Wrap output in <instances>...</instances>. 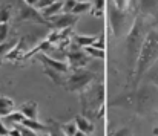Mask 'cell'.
<instances>
[{
    "instance_id": "37",
    "label": "cell",
    "mask_w": 158,
    "mask_h": 136,
    "mask_svg": "<svg viewBox=\"0 0 158 136\" xmlns=\"http://www.w3.org/2000/svg\"><path fill=\"white\" fill-rule=\"evenodd\" d=\"M74 136H86V135H85L83 132H77V133H75V135H74Z\"/></svg>"
},
{
    "instance_id": "12",
    "label": "cell",
    "mask_w": 158,
    "mask_h": 136,
    "mask_svg": "<svg viewBox=\"0 0 158 136\" xmlns=\"http://www.w3.org/2000/svg\"><path fill=\"white\" fill-rule=\"evenodd\" d=\"M74 122H75L78 132H83L85 135H91V133H94V130H95V126L92 124V121H91L89 118L83 116V115H77L75 119H74Z\"/></svg>"
},
{
    "instance_id": "38",
    "label": "cell",
    "mask_w": 158,
    "mask_h": 136,
    "mask_svg": "<svg viewBox=\"0 0 158 136\" xmlns=\"http://www.w3.org/2000/svg\"><path fill=\"white\" fill-rule=\"evenodd\" d=\"M75 2H89V0H75Z\"/></svg>"
},
{
    "instance_id": "34",
    "label": "cell",
    "mask_w": 158,
    "mask_h": 136,
    "mask_svg": "<svg viewBox=\"0 0 158 136\" xmlns=\"http://www.w3.org/2000/svg\"><path fill=\"white\" fill-rule=\"evenodd\" d=\"M8 133H9V129L5 126L3 119L0 118V136H8Z\"/></svg>"
},
{
    "instance_id": "23",
    "label": "cell",
    "mask_w": 158,
    "mask_h": 136,
    "mask_svg": "<svg viewBox=\"0 0 158 136\" xmlns=\"http://www.w3.org/2000/svg\"><path fill=\"white\" fill-rule=\"evenodd\" d=\"M11 14H12V6L11 5L0 6V23H8L11 20Z\"/></svg>"
},
{
    "instance_id": "9",
    "label": "cell",
    "mask_w": 158,
    "mask_h": 136,
    "mask_svg": "<svg viewBox=\"0 0 158 136\" xmlns=\"http://www.w3.org/2000/svg\"><path fill=\"white\" fill-rule=\"evenodd\" d=\"M37 58L42 61V64L48 69H52L57 72H61V74H69V64L66 61H60V60H54L51 57L45 55V54H37Z\"/></svg>"
},
{
    "instance_id": "1",
    "label": "cell",
    "mask_w": 158,
    "mask_h": 136,
    "mask_svg": "<svg viewBox=\"0 0 158 136\" xmlns=\"http://www.w3.org/2000/svg\"><path fill=\"white\" fill-rule=\"evenodd\" d=\"M151 29H152V26H151L149 17H146L143 14H138L135 17L132 29L126 35V61H127V67H129L131 74L135 69L141 46H143L144 40H146V35Z\"/></svg>"
},
{
    "instance_id": "7",
    "label": "cell",
    "mask_w": 158,
    "mask_h": 136,
    "mask_svg": "<svg viewBox=\"0 0 158 136\" xmlns=\"http://www.w3.org/2000/svg\"><path fill=\"white\" fill-rule=\"evenodd\" d=\"M66 60H68V64L69 67H72V70L75 69H81V67H86L88 63L91 61V57L81 49L77 46V49H72L66 54Z\"/></svg>"
},
{
    "instance_id": "16",
    "label": "cell",
    "mask_w": 158,
    "mask_h": 136,
    "mask_svg": "<svg viewBox=\"0 0 158 136\" xmlns=\"http://www.w3.org/2000/svg\"><path fill=\"white\" fill-rule=\"evenodd\" d=\"M14 107H15V104H14V101L11 98L0 95V118L6 116L11 112H14Z\"/></svg>"
},
{
    "instance_id": "39",
    "label": "cell",
    "mask_w": 158,
    "mask_h": 136,
    "mask_svg": "<svg viewBox=\"0 0 158 136\" xmlns=\"http://www.w3.org/2000/svg\"><path fill=\"white\" fill-rule=\"evenodd\" d=\"M43 136H51V135H49V133H48V132H46V135H43Z\"/></svg>"
},
{
    "instance_id": "32",
    "label": "cell",
    "mask_w": 158,
    "mask_h": 136,
    "mask_svg": "<svg viewBox=\"0 0 158 136\" xmlns=\"http://www.w3.org/2000/svg\"><path fill=\"white\" fill-rule=\"evenodd\" d=\"M17 127H19L20 136H37V132H34V130H31V129H28V127H25L22 124H19Z\"/></svg>"
},
{
    "instance_id": "28",
    "label": "cell",
    "mask_w": 158,
    "mask_h": 136,
    "mask_svg": "<svg viewBox=\"0 0 158 136\" xmlns=\"http://www.w3.org/2000/svg\"><path fill=\"white\" fill-rule=\"evenodd\" d=\"M105 3H106V0H94V5H92V8H94V15H97V17H102V15H103Z\"/></svg>"
},
{
    "instance_id": "8",
    "label": "cell",
    "mask_w": 158,
    "mask_h": 136,
    "mask_svg": "<svg viewBox=\"0 0 158 136\" xmlns=\"http://www.w3.org/2000/svg\"><path fill=\"white\" fill-rule=\"evenodd\" d=\"M49 20V25L52 26L54 29H57V31H68V29H71L75 23H77V15L75 14H66V12H61V14H58V15H55V17H51V18H48Z\"/></svg>"
},
{
    "instance_id": "17",
    "label": "cell",
    "mask_w": 158,
    "mask_h": 136,
    "mask_svg": "<svg viewBox=\"0 0 158 136\" xmlns=\"http://www.w3.org/2000/svg\"><path fill=\"white\" fill-rule=\"evenodd\" d=\"M45 74L52 80L55 84H60V86H63V87H64L66 80H68V74H61V72H57V70L48 69V67H45Z\"/></svg>"
},
{
    "instance_id": "4",
    "label": "cell",
    "mask_w": 158,
    "mask_h": 136,
    "mask_svg": "<svg viewBox=\"0 0 158 136\" xmlns=\"http://www.w3.org/2000/svg\"><path fill=\"white\" fill-rule=\"evenodd\" d=\"M78 95H80V101H81L83 116L88 118V116L95 115V118H97V110L102 109L103 102H105V84L100 81L92 83Z\"/></svg>"
},
{
    "instance_id": "19",
    "label": "cell",
    "mask_w": 158,
    "mask_h": 136,
    "mask_svg": "<svg viewBox=\"0 0 158 136\" xmlns=\"http://www.w3.org/2000/svg\"><path fill=\"white\" fill-rule=\"evenodd\" d=\"M74 42L75 45L81 49L88 47V46H92L95 42H97V37L95 35H75L74 37Z\"/></svg>"
},
{
    "instance_id": "21",
    "label": "cell",
    "mask_w": 158,
    "mask_h": 136,
    "mask_svg": "<svg viewBox=\"0 0 158 136\" xmlns=\"http://www.w3.org/2000/svg\"><path fill=\"white\" fill-rule=\"evenodd\" d=\"M144 80H148V81H151V83H154L155 86L158 87V61L144 74Z\"/></svg>"
},
{
    "instance_id": "33",
    "label": "cell",
    "mask_w": 158,
    "mask_h": 136,
    "mask_svg": "<svg viewBox=\"0 0 158 136\" xmlns=\"http://www.w3.org/2000/svg\"><path fill=\"white\" fill-rule=\"evenodd\" d=\"M54 2H57V0H39V5H37V9L40 11V9H43V8H46V6H49L51 3Z\"/></svg>"
},
{
    "instance_id": "35",
    "label": "cell",
    "mask_w": 158,
    "mask_h": 136,
    "mask_svg": "<svg viewBox=\"0 0 158 136\" xmlns=\"http://www.w3.org/2000/svg\"><path fill=\"white\" fill-rule=\"evenodd\" d=\"M26 6H32V8H37L39 5V0H23Z\"/></svg>"
},
{
    "instance_id": "25",
    "label": "cell",
    "mask_w": 158,
    "mask_h": 136,
    "mask_svg": "<svg viewBox=\"0 0 158 136\" xmlns=\"http://www.w3.org/2000/svg\"><path fill=\"white\" fill-rule=\"evenodd\" d=\"M92 8V5L89 3V2H77V5H75V8L72 9V14H75V15H78V14H83V12H88L89 9Z\"/></svg>"
},
{
    "instance_id": "22",
    "label": "cell",
    "mask_w": 158,
    "mask_h": 136,
    "mask_svg": "<svg viewBox=\"0 0 158 136\" xmlns=\"http://www.w3.org/2000/svg\"><path fill=\"white\" fill-rule=\"evenodd\" d=\"M89 57H92V58H98V60H103L105 58V49H98V47H95V46H88V47H85L83 49Z\"/></svg>"
},
{
    "instance_id": "27",
    "label": "cell",
    "mask_w": 158,
    "mask_h": 136,
    "mask_svg": "<svg viewBox=\"0 0 158 136\" xmlns=\"http://www.w3.org/2000/svg\"><path fill=\"white\" fill-rule=\"evenodd\" d=\"M61 129H63V132H64V135L66 136H74L77 132H78V129H77V126H75L74 121H72V122H66V124H63Z\"/></svg>"
},
{
    "instance_id": "13",
    "label": "cell",
    "mask_w": 158,
    "mask_h": 136,
    "mask_svg": "<svg viewBox=\"0 0 158 136\" xmlns=\"http://www.w3.org/2000/svg\"><path fill=\"white\" fill-rule=\"evenodd\" d=\"M63 3H64V0H57V2L51 3L49 6H46V8L40 9V14L43 15V18H51V17H55V15H58V14H61V12H63Z\"/></svg>"
},
{
    "instance_id": "24",
    "label": "cell",
    "mask_w": 158,
    "mask_h": 136,
    "mask_svg": "<svg viewBox=\"0 0 158 136\" xmlns=\"http://www.w3.org/2000/svg\"><path fill=\"white\" fill-rule=\"evenodd\" d=\"M110 6L120 9V11H129L132 9V0H110Z\"/></svg>"
},
{
    "instance_id": "5",
    "label": "cell",
    "mask_w": 158,
    "mask_h": 136,
    "mask_svg": "<svg viewBox=\"0 0 158 136\" xmlns=\"http://www.w3.org/2000/svg\"><path fill=\"white\" fill-rule=\"evenodd\" d=\"M135 17H137V14L132 12V9L120 11V9L110 6L109 8V23H110V29L114 32V37H117V38L126 37L134 26Z\"/></svg>"
},
{
    "instance_id": "20",
    "label": "cell",
    "mask_w": 158,
    "mask_h": 136,
    "mask_svg": "<svg viewBox=\"0 0 158 136\" xmlns=\"http://www.w3.org/2000/svg\"><path fill=\"white\" fill-rule=\"evenodd\" d=\"M48 133L51 136H66L64 132H63V129H61V126L57 124L54 119L48 121Z\"/></svg>"
},
{
    "instance_id": "2",
    "label": "cell",
    "mask_w": 158,
    "mask_h": 136,
    "mask_svg": "<svg viewBox=\"0 0 158 136\" xmlns=\"http://www.w3.org/2000/svg\"><path fill=\"white\" fill-rule=\"evenodd\" d=\"M134 104V109L138 116H152L158 113V87L143 80L137 84V89L131 93V106Z\"/></svg>"
},
{
    "instance_id": "15",
    "label": "cell",
    "mask_w": 158,
    "mask_h": 136,
    "mask_svg": "<svg viewBox=\"0 0 158 136\" xmlns=\"http://www.w3.org/2000/svg\"><path fill=\"white\" fill-rule=\"evenodd\" d=\"M2 119H3L5 126H6L8 129H11V127H14V126L22 124L23 119H25V115H23L22 112H11V113H8L6 116H3Z\"/></svg>"
},
{
    "instance_id": "6",
    "label": "cell",
    "mask_w": 158,
    "mask_h": 136,
    "mask_svg": "<svg viewBox=\"0 0 158 136\" xmlns=\"http://www.w3.org/2000/svg\"><path fill=\"white\" fill-rule=\"evenodd\" d=\"M95 80H98L97 74L86 69V67H81V69H75L71 75L68 74V80H66V84H64V89L68 92H77L80 93L81 90H85L89 84L95 83Z\"/></svg>"
},
{
    "instance_id": "31",
    "label": "cell",
    "mask_w": 158,
    "mask_h": 136,
    "mask_svg": "<svg viewBox=\"0 0 158 136\" xmlns=\"http://www.w3.org/2000/svg\"><path fill=\"white\" fill-rule=\"evenodd\" d=\"M8 31H9V25L8 23H0V45L6 40Z\"/></svg>"
},
{
    "instance_id": "3",
    "label": "cell",
    "mask_w": 158,
    "mask_h": 136,
    "mask_svg": "<svg viewBox=\"0 0 158 136\" xmlns=\"http://www.w3.org/2000/svg\"><path fill=\"white\" fill-rule=\"evenodd\" d=\"M158 61V29L152 28L148 35H146V40L141 46V50H140V55H138V60H137V64H135V86L141 81V78L144 77V74L155 64Z\"/></svg>"
},
{
    "instance_id": "30",
    "label": "cell",
    "mask_w": 158,
    "mask_h": 136,
    "mask_svg": "<svg viewBox=\"0 0 158 136\" xmlns=\"http://www.w3.org/2000/svg\"><path fill=\"white\" fill-rule=\"evenodd\" d=\"M75 5H77L75 0H64V3H63V12L72 14V9L75 8Z\"/></svg>"
},
{
    "instance_id": "11",
    "label": "cell",
    "mask_w": 158,
    "mask_h": 136,
    "mask_svg": "<svg viewBox=\"0 0 158 136\" xmlns=\"http://www.w3.org/2000/svg\"><path fill=\"white\" fill-rule=\"evenodd\" d=\"M140 14L158 20V0H138Z\"/></svg>"
},
{
    "instance_id": "29",
    "label": "cell",
    "mask_w": 158,
    "mask_h": 136,
    "mask_svg": "<svg viewBox=\"0 0 158 136\" xmlns=\"http://www.w3.org/2000/svg\"><path fill=\"white\" fill-rule=\"evenodd\" d=\"M110 136H134V132L131 127H121L117 132H114Z\"/></svg>"
},
{
    "instance_id": "26",
    "label": "cell",
    "mask_w": 158,
    "mask_h": 136,
    "mask_svg": "<svg viewBox=\"0 0 158 136\" xmlns=\"http://www.w3.org/2000/svg\"><path fill=\"white\" fill-rule=\"evenodd\" d=\"M15 40H12V42H3L2 45H0V60H3L9 52H11V49L15 46Z\"/></svg>"
},
{
    "instance_id": "14",
    "label": "cell",
    "mask_w": 158,
    "mask_h": 136,
    "mask_svg": "<svg viewBox=\"0 0 158 136\" xmlns=\"http://www.w3.org/2000/svg\"><path fill=\"white\" fill-rule=\"evenodd\" d=\"M20 112L28 119H39V104L35 101H28V102L22 104Z\"/></svg>"
},
{
    "instance_id": "18",
    "label": "cell",
    "mask_w": 158,
    "mask_h": 136,
    "mask_svg": "<svg viewBox=\"0 0 158 136\" xmlns=\"http://www.w3.org/2000/svg\"><path fill=\"white\" fill-rule=\"evenodd\" d=\"M22 126H25V127H28V129H31V130H34V132H48V126L46 124H42L39 119H28V118H25L23 119V122H22Z\"/></svg>"
},
{
    "instance_id": "36",
    "label": "cell",
    "mask_w": 158,
    "mask_h": 136,
    "mask_svg": "<svg viewBox=\"0 0 158 136\" xmlns=\"http://www.w3.org/2000/svg\"><path fill=\"white\" fill-rule=\"evenodd\" d=\"M152 133H154V136H158V126H157V127H154Z\"/></svg>"
},
{
    "instance_id": "10",
    "label": "cell",
    "mask_w": 158,
    "mask_h": 136,
    "mask_svg": "<svg viewBox=\"0 0 158 136\" xmlns=\"http://www.w3.org/2000/svg\"><path fill=\"white\" fill-rule=\"evenodd\" d=\"M17 20L19 22H39V23H46L43 15L40 14V11L37 8H32V6H25L22 8V11L19 12L17 15Z\"/></svg>"
}]
</instances>
